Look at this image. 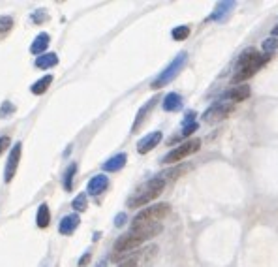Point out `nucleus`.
I'll use <instances>...</instances> for the list:
<instances>
[{
  "label": "nucleus",
  "mask_w": 278,
  "mask_h": 267,
  "mask_svg": "<svg viewBox=\"0 0 278 267\" xmlns=\"http://www.w3.org/2000/svg\"><path fill=\"white\" fill-rule=\"evenodd\" d=\"M267 62V56H263L258 49L250 48L246 49L242 55L239 56L237 60V66H235V74H233V83H244L248 79L256 76L260 68H263V64Z\"/></svg>",
  "instance_id": "1"
},
{
  "label": "nucleus",
  "mask_w": 278,
  "mask_h": 267,
  "mask_svg": "<svg viewBox=\"0 0 278 267\" xmlns=\"http://www.w3.org/2000/svg\"><path fill=\"white\" fill-rule=\"evenodd\" d=\"M56 64H58V56L54 55V53H46V55H42L36 58V68H40V70L54 68Z\"/></svg>",
  "instance_id": "16"
},
{
  "label": "nucleus",
  "mask_w": 278,
  "mask_h": 267,
  "mask_svg": "<svg viewBox=\"0 0 278 267\" xmlns=\"http://www.w3.org/2000/svg\"><path fill=\"white\" fill-rule=\"evenodd\" d=\"M164 188H166V177L158 175V177L145 182L143 186H139L138 192L128 200V207L136 209V207H143V205L154 202L156 198L164 192Z\"/></svg>",
  "instance_id": "2"
},
{
  "label": "nucleus",
  "mask_w": 278,
  "mask_h": 267,
  "mask_svg": "<svg viewBox=\"0 0 278 267\" xmlns=\"http://www.w3.org/2000/svg\"><path fill=\"white\" fill-rule=\"evenodd\" d=\"M126 160H128V156H126L124 152H120V154H116V156L109 158L108 162L104 164V170H106V172H109V173L120 172L124 166H126Z\"/></svg>",
  "instance_id": "14"
},
{
  "label": "nucleus",
  "mask_w": 278,
  "mask_h": 267,
  "mask_svg": "<svg viewBox=\"0 0 278 267\" xmlns=\"http://www.w3.org/2000/svg\"><path fill=\"white\" fill-rule=\"evenodd\" d=\"M108 186H109L108 177H106V175H96V177L90 179V182H88V194H90V196H100Z\"/></svg>",
  "instance_id": "11"
},
{
  "label": "nucleus",
  "mask_w": 278,
  "mask_h": 267,
  "mask_svg": "<svg viewBox=\"0 0 278 267\" xmlns=\"http://www.w3.org/2000/svg\"><path fill=\"white\" fill-rule=\"evenodd\" d=\"M76 172H78V166L72 164L66 170V177H64V188L66 190H72V181H74V177H76Z\"/></svg>",
  "instance_id": "21"
},
{
  "label": "nucleus",
  "mask_w": 278,
  "mask_h": 267,
  "mask_svg": "<svg viewBox=\"0 0 278 267\" xmlns=\"http://www.w3.org/2000/svg\"><path fill=\"white\" fill-rule=\"evenodd\" d=\"M162 138H164L162 132H152V134H148V136H145V138L138 143V152L139 154H148L154 147H158V143H162Z\"/></svg>",
  "instance_id": "8"
},
{
  "label": "nucleus",
  "mask_w": 278,
  "mask_h": 267,
  "mask_svg": "<svg viewBox=\"0 0 278 267\" xmlns=\"http://www.w3.org/2000/svg\"><path fill=\"white\" fill-rule=\"evenodd\" d=\"M126 224V214L124 212H120L118 216H116V220H115V226L116 228H120V226H124Z\"/></svg>",
  "instance_id": "30"
},
{
  "label": "nucleus",
  "mask_w": 278,
  "mask_h": 267,
  "mask_svg": "<svg viewBox=\"0 0 278 267\" xmlns=\"http://www.w3.org/2000/svg\"><path fill=\"white\" fill-rule=\"evenodd\" d=\"M186 60H188V55H186V53H180V55H178L177 58H175V60H173V62H171L170 66H168V68L156 78V81L152 83V88H162V86L170 85L171 81L180 74V70L184 68Z\"/></svg>",
  "instance_id": "4"
},
{
  "label": "nucleus",
  "mask_w": 278,
  "mask_h": 267,
  "mask_svg": "<svg viewBox=\"0 0 278 267\" xmlns=\"http://www.w3.org/2000/svg\"><path fill=\"white\" fill-rule=\"evenodd\" d=\"M21 152H23L21 143H16V147L10 152L8 164H6V175H4V181L6 182L14 181V177H16V173H17V168H19V162H21Z\"/></svg>",
  "instance_id": "7"
},
{
  "label": "nucleus",
  "mask_w": 278,
  "mask_h": 267,
  "mask_svg": "<svg viewBox=\"0 0 278 267\" xmlns=\"http://www.w3.org/2000/svg\"><path fill=\"white\" fill-rule=\"evenodd\" d=\"M49 44H51V38H49V34H40L38 38L34 40V44H32L30 48V53L32 55H46L47 48H49Z\"/></svg>",
  "instance_id": "13"
},
{
  "label": "nucleus",
  "mask_w": 278,
  "mask_h": 267,
  "mask_svg": "<svg viewBox=\"0 0 278 267\" xmlns=\"http://www.w3.org/2000/svg\"><path fill=\"white\" fill-rule=\"evenodd\" d=\"M51 83H53V76H46V78H42L40 81H36L34 85H32V92L34 94H44L47 88L51 86Z\"/></svg>",
  "instance_id": "19"
},
{
  "label": "nucleus",
  "mask_w": 278,
  "mask_h": 267,
  "mask_svg": "<svg viewBox=\"0 0 278 267\" xmlns=\"http://www.w3.org/2000/svg\"><path fill=\"white\" fill-rule=\"evenodd\" d=\"M12 113H16V106L12 102H4L0 106V117L2 118H8L12 117Z\"/></svg>",
  "instance_id": "23"
},
{
  "label": "nucleus",
  "mask_w": 278,
  "mask_h": 267,
  "mask_svg": "<svg viewBox=\"0 0 278 267\" xmlns=\"http://www.w3.org/2000/svg\"><path fill=\"white\" fill-rule=\"evenodd\" d=\"M156 104H158V98H152L150 102H147L145 106H143V108H141V110H139V115H138V118H136V122H134V128H132V132L136 134V132L139 130V128H141V122L145 120V117H147V113H148L150 110H152V108H154Z\"/></svg>",
  "instance_id": "15"
},
{
  "label": "nucleus",
  "mask_w": 278,
  "mask_h": 267,
  "mask_svg": "<svg viewBox=\"0 0 278 267\" xmlns=\"http://www.w3.org/2000/svg\"><path fill=\"white\" fill-rule=\"evenodd\" d=\"M171 36H173V40H177V42H184L190 36V28L188 26H177V28H173Z\"/></svg>",
  "instance_id": "20"
},
{
  "label": "nucleus",
  "mask_w": 278,
  "mask_h": 267,
  "mask_svg": "<svg viewBox=\"0 0 278 267\" xmlns=\"http://www.w3.org/2000/svg\"><path fill=\"white\" fill-rule=\"evenodd\" d=\"M233 8H235V2H220V4L216 6V10L212 12V16L208 17V19H210V21H218V23H220V21H224L226 17L232 14Z\"/></svg>",
  "instance_id": "12"
},
{
  "label": "nucleus",
  "mask_w": 278,
  "mask_h": 267,
  "mask_svg": "<svg viewBox=\"0 0 278 267\" xmlns=\"http://www.w3.org/2000/svg\"><path fill=\"white\" fill-rule=\"evenodd\" d=\"M233 113V104L230 102H216L214 106H210L207 111H205V115H203V120L208 122V124H216L220 120H224L228 118L230 115Z\"/></svg>",
  "instance_id": "6"
},
{
  "label": "nucleus",
  "mask_w": 278,
  "mask_h": 267,
  "mask_svg": "<svg viewBox=\"0 0 278 267\" xmlns=\"http://www.w3.org/2000/svg\"><path fill=\"white\" fill-rule=\"evenodd\" d=\"M14 28V19L12 17H0V34H6Z\"/></svg>",
  "instance_id": "24"
},
{
  "label": "nucleus",
  "mask_w": 278,
  "mask_h": 267,
  "mask_svg": "<svg viewBox=\"0 0 278 267\" xmlns=\"http://www.w3.org/2000/svg\"><path fill=\"white\" fill-rule=\"evenodd\" d=\"M72 207L76 209V211L83 212L86 211V194H79L76 200H74V204H72Z\"/></svg>",
  "instance_id": "22"
},
{
  "label": "nucleus",
  "mask_w": 278,
  "mask_h": 267,
  "mask_svg": "<svg viewBox=\"0 0 278 267\" xmlns=\"http://www.w3.org/2000/svg\"><path fill=\"white\" fill-rule=\"evenodd\" d=\"M250 98V86L248 85H237L233 86L232 90H228L224 94V102L230 104H237V102H244Z\"/></svg>",
  "instance_id": "9"
},
{
  "label": "nucleus",
  "mask_w": 278,
  "mask_h": 267,
  "mask_svg": "<svg viewBox=\"0 0 278 267\" xmlns=\"http://www.w3.org/2000/svg\"><path fill=\"white\" fill-rule=\"evenodd\" d=\"M278 49V38H269L263 42V51L265 53H272Z\"/></svg>",
  "instance_id": "25"
},
{
  "label": "nucleus",
  "mask_w": 278,
  "mask_h": 267,
  "mask_svg": "<svg viewBox=\"0 0 278 267\" xmlns=\"http://www.w3.org/2000/svg\"><path fill=\"white\" fill-rule=\"evenodd\" d=\"M136 266H138V258H136V256H132V258L124 260V262L118 267H136Z\"/></svg>",
  "instance_id": "27"
},
{
  "label": "nucleus",
  "mask_w": 278,
  "mask_h": 267,
  "mask_svg": "<svg viewBox=\"0 0 278 267\" xmlns=\"http://www.w3.org/2000/svg\"><path fill=\"white\" fill-rule=\"evenodd\" d=\"M200 126H198V122H190V124H184V130H182V136L184 138H188V136H192L196 130H198Z\"/></svg>",
  "instance_id": "26"
},
{
  "label": "nucleus",
  "mask_w": 278,
  "mask_h": 267,
  "mask_svg": "<svg viewBox=\"0 0 278 267\" xmlns=\"http://www.w3.org/2000/svg\"><path fill=\"white\" fill-rule=\"evenodd\" d=\"M79 224H81V218H79L78 214H68V216L62 218L58 232H60L62 236H70V234H74L79 228Z\"/></svg>",
  "instance_id": "10"
},
{
  "label": "nucleus",
  "mask_w": 278,
  "mask_h": 267,
  "mask_svg": "<svg viewBox=\"0 0 278 267\" xmlns=\"http://www.w3.org/2000/svg\"><path fill=\"white\" fill-rule=\"evenodd\" d=\"M10 143H12V140H10V138H6V136H4V138H0V154L8 149Z\"/></svg>",
  "instance_id": "28"
},
{
  "label": "nucleus",
  "mask_w": 278,
  "mask_h": 267,
  "mask_svg": "<svg viewBox=\"0 0 278 267\" xmlns=\"http://www.w3.org/2000/svg\"><path fill=\"white\" fill-rule=\"evenodd\" d=\"M36 224H38V228H47L49 224H51V211H49V207L47 204H42L38 209V216H36Z\"/></svg>",
  "instance_id": "17"
},
{
  "label": "nucleus",
  "mask_w": 278,
  "mask_h": 267,
  "mask_svg": "<svg viewBox=\"0 0 278 267\" xmlns=\"http://www.w3.org/2000/svg\"><path fill=\"white\" fill-rule=\"evenodd\" d=\"M88 260H90V254H85V256L81 258V262H79V266H81V267H85L86 264H88Z\"/></svg>",
  "instance_id": "31"
},
{
  "label": "nucleus",
  "mask_w": 278,
  "mask_h": 267,
  "mask_svg": "<svg viewBox=\"0 0 278 267\" xmlns=\"http://www.w3.org/2000/svg\"><path fill=\"white\" fill-rule=\"evenodd\" d=\"M200 149H201L200 140H188V142H184L182 145H178L177 149L171 150L170 154L164 158L162 162L164 164H175V162H180V160H184V158L196 154Z\"/></svg>",
  "instance_id": "5"
},
{
  "label": "nucleus",
  "mask_w": 278,
  "mask_h": 267,
  "mask_svg": "<svg viewBox=\"0 0 278 267\" xmlns=\"http://www.w3.org/2000/svg\"><path fill=\"white\" fill-rule=\"evenodd\" d=\"M34 21H36V24H42V19H47V14L44 12V10H40V12H36L34 14V17H32Z\"/></svg>",
  "instance_id": "29"
},
{
  "label": "nucleus",
  "mask_w": 278,
  "mask_h": 267,
  "mask_svg": "<svg viewBox=\"0 0 278 267\" xmlns=\"http://www.w3.org/2000/svg\"><path fill=\"white\" fill-rule=\"evenodd\" d=\"M180 108H182V98L175 92H171L164 98V110L166 111H178Z\"/></svg>",
  "instance_id": "18"
},
{
  "label": "nucleus",
  "mask_w": 278,
  "mask_h": 267,
  "mask_svg": "<svg viewBox=\"0 0 278 267\" xmlns=\"http://www.w3.org/2000/svg\"><path fill=\"white\" fill-rule=\"evenodd\" d=\"M171 212V207L168 204H156L150 205L147 209L139 212L138 216L132 222V228H139V226H147V224H160L168 214Z\"/></svg>",
  "instance_id": "3"
},
{
  "label": "nucleus",
  "mask_w": 278,
  "mask_h": 267,
  "mask_svg": "<svg viewBox=\"0 0 278 267\" xmlns=\"http://www.w3.org/2000/svg\"><path fill=\"white\" fill-rule=\"evenodd\" d=\"M272 34H274V36H278V26H274V28H272Z\"/></svg>",
  "instance_id": "32"
}]
</instances>
